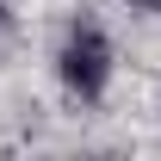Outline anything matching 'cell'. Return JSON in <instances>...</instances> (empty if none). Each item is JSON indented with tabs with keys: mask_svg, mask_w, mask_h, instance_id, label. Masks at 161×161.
I'll return each instance as SVG.
<instances>
[{
	"mask_svg": "<svg viewBox=\"0 0 161 161\" xmlns=\"http://www.w3.org/2000/svg\"><path fill=\"white\" fill-rule=\"evenodd\" d=\"M105 75H112V56H105V37L99 31H75L68 50H62V80L75 93H99Z\"/></svg>",
	"mask_w": 161,
	"mask_h": 161,
	"instance_id": "6da1fadb",
	"label": "cell"
},
{
	"mask_svg": "<svg viewBox=\"0 0 161 161\" xmlns=\"http://www.w3.org/2000/svg\"><path fill=\"white\" fill-rule=\"evenodd\" d=\"M142 6H155V0H142Z\"/></svg>",
	"mask_w": 161,
	"mask_h": 161,
	"instance_id": "7a4b0ae2",
	"label": "cell"
}]
</instances>
